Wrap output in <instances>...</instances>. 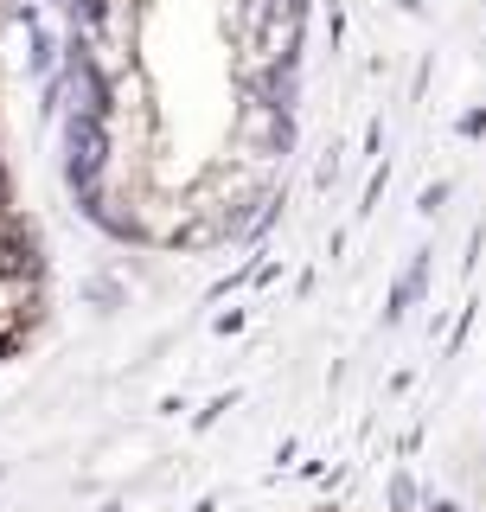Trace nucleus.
Here are the masks:
<instances>
[{"instance_id":"obj_1","label":"nucleus","mask_w":486,"mask_h":512,"mask_svg":"<svg viewBox=\"0 0 486 512\" xmlns=\"http://www.w3.org/2000/svg\"><path fill=\"white\" fill-rule=\"evenodd\" d=\"M32 320V276H0V340H13Z\"/></svg>"},{"instance_id":"obj_2","label":"nucleus","mask_w":486,"mask_h":512,"mask_svg":"<svg viewBox=\"0 0 486 512\" xmlns=\"http://www.w3.org/2000/svg\"><path fill=\"white\" fill-rule=\"evenodd\" d=\"M0 276H26L20 263V231H13V212L0 205Z\"/></svg>"}]
</instances>
